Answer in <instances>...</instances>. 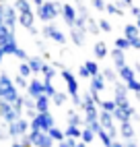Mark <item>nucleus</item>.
Instances as JSON below:
<instances>
[{
    "instance_id": "nucleus-1",
    "label": "nucleus",
    "mask_w": 140,
    "mask_h": 147,
    "mask_svg": "<svg viewBox=\"0 0 140 147\" xmlns=\"http://www.w3.org/2000/svg\"><path fill=\"white\" fill-rule=\"evenodd\" d=\"M60 13H62V6H60V2H54V0H45L43 4H39L37 6V17H39V21H43V23H54L56 19L60 17Z\"/></svg>"
},
{
    "instance_id": "nucleus-2",
    "label": "nucleus",
    "mask_w": 140,
    "mask_h": 147,
    "mask_svg": "<svg viewBox=\"0 0 140 147\" xmlns=\"http://www.w3.org/2000/svg\"><path fill=\"white\" fill-rule=\"evenodd\" d=\"M0 97H4L6 102H17L19 97H21V93H19V87L15 85V81L8 77L6 73L0 75Z\"/></svg>"
},
{
    "instance_id": "nucleus-3",
    "label": "nucleus",
    "mask_w": 140,
    "mask_h": 147,
    "mask_svg": "<svg viewBox=\"0 0 140 147\" xmlns=\"http://www.w3.org/2000/svg\"><path fill=\"white\" fill-rule=\"evenodd\" d=\"M0 19H2V23L8 29L15 31V27L19 23V13H17V8L13 4H0Z\"/></svg>"
},
{
    "instance_id": "nucleus-4",
    "label": "nucleus",
    "mask_w": 140,
    "mask_h": 147,
    "mask_svg": "<svg viewBox=\"0 0 140 147\" xmlns=\"http://www.w3.org/2000/svg\"><path fill=\"white\" fill-rule=\"evenodd\" d=\"M99 122H101V126L113 137V141H115V139H117V135H119V129L115 126V116H113V112L99 110Z\"/></svg>"
},
{
    "instance_id": "nucleus-5",
    "label": "nucleus",
    "mask_w": 140,
    "mask_h": 147,
    "mask_svg": "<svg viewBox=\"0 0 140 147\" xmlns=\"http://www.w3.org/2000/svg\"><path fill=\"white\" fill-rule=\"evenodd\" d=\"M52 126H56V120L52 112H37L35 118H31V129H37V131H49Z\"/></svg>"
},
{
    "instance_id": "nucleus-6",
    "label": "nucleus",
    "mask_w": 140,
    "mask_h": 147,
    "mask_svg": "<svg viewBox=\"0 0 140 147\" xmlns=\"http://www.w3.org/2000/svg\"><path fill=\"white\" fill-rule=\"evenodd\" d=\"M41 33H43V37H47V40H52V42H56L60 46H66V42H68V35L62 31V29H58L54 23H45Z\"/></svg>"
},
{
    "instance_id": "nucleus-7",
    "label": "nucleus",
    "mask_w": 140,
    "mask_h": 147,
    "mask_svg": "<svg viewBox=\"0 0 140 147\" xmlns=\"http://www.w3.org/2000/svg\"><path fill=\"white\" fill-rule=\"evenodd\" d=\"M8 126H11V137L13 139H21L23 135H27L29 131H31V120L25 118V116H21L19 120L8 122Z\"/></svg>"
},
{
    "instance_id": "nucleus-8",
    "label": "nucleus",
    "mask_w": 140,
    "mask_h": 147,
    "mask_svg": "<svg viewBox=\"0 0 140 147\" xmlns=\"http://www.w3.org/2000/svg\"><path fill=\"white\" fill-rule=\"evenodd\" d=\"M31 135V141H33V147H54V139L49 137L47 131H37V129H31L29 131Z\"/></svg>"
},
{
    "instance_id": "nucleus-9",
    "label": "nucleus",
    "mask_w": 140,
    "mask_h": 147,
    "mask_svg": "<svg viewBox=\"0 0 140 147\" xmlns=\"http://www.w3.org/2000/svg\"><path fill=\"white\" fill-rule=\"evenodd\" d=\"M113 116H115L117 122H126V120H132L136 116V110H134L132 104H124V106H117L113 110Z\"/></svg>"
},
{
    "instance_id": "nucleus-10",
    "label": "nucleus",
    "mask_w": 140,
    "mask_h": 147,
    "mask_svg": "<svg viewBox=\"0 0 140 147\" xmlns=\"http://www.w3.org/2000/svg\"><path fill=\"white\" fill-rule=\"evenodd\" d=\"M60 17L64 19V23L68 25V27H74V23H76V19H78V8L74 6V4H62V13H60Z\"/></svg>"
},
{
    "instance_id": "nucleus-11",
    "label": "nucleus",
    "mask_w": 140,
    "mask_h": 147,
    "mask_svg": "<svg viewBox=\"0 0 140 147\" xmlns=\"http://www.w3.org/2000/svg\"><path fill=\"white\" fill-rule=\"evenodd\" d=\"M35 13L31 11V13H19V25L21 27H25L27 31H31L33 35H37L39 31H37V27H35Z\"/></svg>"
},
{
    "instance_id": "nucleus-12",
    "label": "nucleus",
    "mask_w": 140,
    "mask_h": 147,
    "mask_svg": "<svg viewBox=\"0 0 140 147\" xmlns=\"http://www.w3.org/2000/svg\"><path fill=\"white\" fill-rule=\"evenodd\" d=\"M113 100H115L117 106L130 104V100H128V87H126L124 81H117V83L113 85Z\"/></svg>"
},
{
    "instance_id": "nucleus-13",
    "label": "nucleus",
    "mask_w": 140,
    "mask_h": 147,
    "mask_svg": "<svg viewBox=\"0 0 140 147\" xmlns=\"http://www.w3.org/2000/svg\"><path fill=\"white\" fill-rule=\"evenodd\" d=\"M87 33H89V31H85V29H81V27L74 25V27H70V35H68V37L72 40L74 46H85V44H87Z\"/></svg>"
},
{
    "instance_id": "nucleus-14",
    "label": "nucleus",
    "mask_w": 140,
    "mask_h": 147,
    "mask_svg": "<svg viewBox=\"0 0 140 147\" xmlns=\"http://www.w3.org/2000/svg\"><path fill=\"white\" fill-rule=\"evenodd\" d=\"M27 93L31 95V97H37L43 93V79H39V77H33L31 81H29V87H27Z\"/></svg>"
},
{
    "instance_id": "nucleus-15",
    "label": "nucleus",
    "mask_w": 140,
    "mask_h": 147,
    "mask_svg": "<svg viewBox=\"0 0 140 147\" xmlns=\"http://www.w3.org/2000/svg\"><path fill=\"white\" fill-rule=\"evenodd\" d=\"M119 137L124 141H132L136 137V131H134V124L132 120H126V122H119Z\"/></svg>"
},
{
    "instance_id": "nucleus-16",
    "label": "nucleus",
    "mask_w": 140,
    "mask_h": 147,
    "mask_svg": "<svg viewBox=\"0 0 140 147\" xmlns=\"http://www.w3.org/2000/svg\"><path fill=\"white\" fill-rule=\"evenodd\" d=\"M109 56H111V60H113V68H122L126 66V50H119V48L113 46V50L109 52Z\"/></svg>"
},
{
    "instance_id": "nucleus-17",
    "label": "nucleus",
    "mask_w": 140,
    "mask_h": 147,
    "mask_svg": "<svg viewBox=\"0 0 140 147\" xmlns=\"http://www.w3.org/2000/svg\"><path fill=\"white\" fill-rule=\"evenodd\" d=\"M13 40H17L15 31H13V29H8L6 25H0V48H4L8 42H13Z\"/></svg>"
},
{
    "instance_id": "nucleus-18",
    "label": "nucleus",
    "mask_w": 140,
    "mask_h": 147,
    "mask_svg": "<svg viewBox=\"0 0 140 147\" xmlns=\"http://www.w3.org/2000/svg\"><path fill=\"white\" fill-rule=\"evenodd\" d=\"M107 81H105V77L99 73V75H95V77H91V85H89V89H93V91H105L107 89Z\"/></svg>"
},
{
    "instance_id": "nucleus-19",
    "label": "nucleus",
    "mask_w": 140,
    "mask_h": 147,
    "mask_svg": "<svg viewBox=\"0 0 140 147\" xmlns=\"http://www.w3.org/2000/svg\"><path fill=\"white\" fill-rule=\"evenodd\" d=\"M49 106H52V97L41 93L35 100V108H37V112H49Z\"/></svg>"
},
{
    "instance_id": "nucleus-20",
    "label": "nucleus",
    "mask_w": 140,
    "mask_h": 147,
    "mask_svg": "<svg viewBox=\"0 0 140 147\" xmlns=\"http://www.w3.org/2000/svg\"><path fill=\"white\" fill-rule=\"evenodd\" d=\"M117 73H119V79H122L124 83L136 79V68H132L130 64H126V66H122V68H117Z\"/></svg>"
},
{
    "instance_id": "nucleus-21",
    "label": "nucleus",
    "mask_w": 140,
    "mask_h": 147,
    "mask_svg": "<svg viewBox=\"0 0 140 147\" xmlns=\"http://www.w3.org/2000/svg\"><path fill=\"white\" fill-rule=\"evenodd\" d=\"M93 52H95V58H97V60H103V58L109 56V48H107L105 42H97V44L93 46Z\"/></svg>"
},
{
    "instance_id": "nucleus-22",
    "label": "nucleus",
    "mask_w": 140,
    "mask_h": 147,
    "mask_svg": "<svg viewBox=\"0 0 140 147\" xmlns=\"http://www.w3.org/2000/svg\"><path fill=\"white\" fill-rule=\"evenodd\" d=\"M68 124H76V126H85V116H81L78 108L68 110Z\"/></svg>"
},
{
    "instance_id": "nucleus-23",
    "label": "nucleus",
    "mask_w": 140,
    "mask_h": 147,
    "mask_svg": "<svg viewBox=\"0 0 140 147\" xmlns=\"http://www.w3.org/2000/svg\"><path fill=\"white\" fill-rule=\"evenodd\" d=\"M29 66H31V71H33V75H41V68H43V58H39V56H29Z\"/></svg>"
},
{
    "instance_id": "nucleus-24",
    "label": "nucleus",
    "mask_w": 140,
    "mask_h": 147,
    "mask_svg": "<svg viewBox=\"0 0 140 147\" xmlns=\"http://www.w3.org/2000/svg\"><path fill=\"white\" fill-rule=\"evenodd\" d=\"M101 75L105 77V81H107V83H111V85H115L117 81H122V79H119L117 68H115V71H113V68H101Z\"/></svg>"
},
{
    "instance_id": "nucleus-25",
    "label": "nucleus",
    "mask_w": 140,
    "mask_h": 147,
    "mask_svg": "<svg viewBox=\"0 0 140 147\" xmlns=\"http://www.w3.org/2000/svg\"><path fill=\"white\" fill-rule=\"evenodd\" d=\"M95 139H97V133H95L89 124H85V126H83V137H81V141H85L87 145H91Z\"/></svg>"
},
{
    "instance_id": "nucleus-26",
    "label": "nucleus",
    "mask_w": 140,
    "mask_h": 147,
    "mask_svg": "<svg viewBox=\"0 0 140 147\" xmlns=\"http://www.w3.org/2000/svg\"><path fill=\"white\" fill-rule=\"evenodd\" d=\"M68 97H70V95H68V91H60V89H58V91L54 93V97H52V104H54V106H58V108H62V106L68 102Z\"/></svg>"
},
{
    "instance_id": "nucleus-27",
    "label": "nucleus",
    "mask_w": 140,
    "mask_h": 147,
    "mask_svg": "<svg viewBox=\"0 0 140 147\" xmlns=\"http://www.w3.org/2000/svg\"><path fill=\"white\" fill-rule=\"evenodd\" d=\"M31 0H15V8H17V13H31L33 8H31Z\"/></svg>"
},
{
    "instance_id": "nucleus-28",
    "label": "nucleus",
    "mask_w": 140,
    "mask_h": 147,
    "mask_svg": "<svg viewBox=\"0 0 140 147\" xmlns=\"http://www.w3.org/2000/svg\"><path fill=\"white\" fill-rule=\"evenodd\" d=\"M64 133H66V137H72V139H81V137H83V126H76V124H68Z\"/></svg>"
},
{
    "instance_id": "nucleus-29",
    "label": "nucleus",
    "mask_w": 140,
    "mask_h": 147,
    "mask_svg": "<svg viewBox=\"0 0 140 147\" xmlns=\"http://www.w3.org/2000/svg\"><path fill=\"white\" fill-rule=\"evenodd\" d=\"M124 35L126 37H138L140 35V27L136 23H126L124 25Z\"/></svg>"
},
{
    "instance_id": "nucleus-30",
    "label": "nucleus",
    "mask_w": 140,
    "mask_h": 147,
    "mask_svg": "<svg viewBox=\"0 0 140 147\" xmlns=\"http://www.w3.org/2000/svg\"><path fill=\"white\" fill-rule=\"evenodd\" d=\"M41 75H43V79H45V81H54V77L58 75V73H56V66H52V64H43Z\"/></svg>"
},
{
    "instance_id": "nucleus-31",
    "label": "nucleus",
    "mask_w": 140,
    "mask_h": 147,
    "mask_svg": "<svg viewBox=\"0 0 140 147\" xmlns=\"http://www.w3.org/2000/svg\"><path fill=\"white\" fill-rule=\"evenodd\" d=\"M47 133H49V137H52L56 143H60V141H64V139H66V133H64L62 129H58V126H52V129H49Z\"/></svg>"
},
{
    "instance_id": "nucleus-32",
    "label": "nucleus",
    "mask_w": 140,
    "mask_h": 147,
    "mask_svg": "<svg viewBox=\"0 0 140 147\" xmlns=\"http://www.w3.org/2000/svg\"><path fill=\"white\" fill-rule=\"evenodd\" d=\"M6 139H13L11 137V126H8L6 120L0 122V141H6Z\"/></svg>"
},
{
    "instance_id": "nucleus-33",
    "label": "nucleus",
    "mask_w": 140,
    "mask_h": 147,
    "mask_svg": "<svg viewBox=\"0 0 140 147\" xmlns=\"http://www.w3.org/2000/svg\"><path fill=\"white\" fill-rule=\"evenodd\" d=\"M105 11H107L109 15H117V17H122V15H124V8L119 6L117 2H115V4H113V2H109V4L105 6Z\"/></svg>"
},
{
    "instance_id": "nucleus-34",
    "label": "nucleus",
    "mask_w": 140,
    "mask_h": 147,
    "mask_svg": "<svg viewBox=\"0 0 140 147\" xmlns=\"http://www.w3.org/2000/svg\"><path fill=\"white\" fill-rule=\"evenodd\" d=\"M113 46H115V48H119V50H130V48H132V46H130V40H128L126 35H124V37H115Z\"/></svg>"
},
{
    "instance_id": "nucleus-35",
    "label": "nucleus",
    "mask_w": 140,
    "mask_h": 147,
    "mask_svg": "<svg viewBox=\"0 0 140 147\" xmlns=\"http://www.w3.org/2000/svg\"><path fill=\"white\" fill-rule=\"evenodd\" d=\"M19 75L27 77V79L33 75V71H31V66H29V62H27V60H21V64H19Z\"/></svg>"
},
{
    "instance_id": "nucleus-36",
    "label": "nucleus",
    "mask_w": 140,
    "mask_h": 147,
    "mask_svg": "<svg viewBox=\"0 0 140 147\" xmlns=\"http://www.w3.org/2000/svg\"><path fill=\"white\" fill-rule=\"evenodd\" d=\"M87 31H89V33H99V31H101L99 21H95L93 17H89V21H87Z\"/></svg>"
},
{
    "instance_id": "nucleus-37",
    "label": "nucleus",
    "mask_w": 140,
    "mask_h": 147,
    "mask_svg": "<svg viewBox=\"0 0 140 147\" xmlns=\"http://www.w3.org/2000/svg\"><path fill=\"white\" fill-rule=\"evenodd\" d=\"M99 108H101V110H107V112H113L115 108H117V104H115V100L111 97V100H103L101 104H99Z\"/></svg>"
},
{
    "instance_id": "nucleus-38",
    "label": "nucleus",
    "mask_w": 140,
    "mask_h": 147,
    "mask_svg": "<svg viewBox=\"0 0 140 147\" xmlns=\"http://www.w3.org/2000/svg\"><path fill=\"white\" fill-rule=\"evenodd\" d=\"M13 81H15V85L19 87V89H25V91H27V87H29V81H27V77H23V75H17Z\"/></svg>"
},
{
    "instance_id": "nucleus-39",
    "label": "nucleus",
    "mask_w": 140,
    "mask_h": 147,
    "mask_svg": "<svg viewBox=\"0 0 140 147\" xmlns=\"http://www.w3.org/2000/svg\"><path fill=\"white\" fill-rule=\"evenodd\" d=\"M85 64H87V68H89V73H91V77H95V75H99V73H101V68H99L97 60H87Z\"/></svg>"
},
{
    "instance_id": "nucleus-40",
    "label": "nucleus",
    "mask_w": 140,
    "mask_h": 147,
    "mask_svg": "<svg viewBox=\"0 0 140 147\" xmlns=\"http://www.w3.org/2000/svg\"><path fill=\"white\" fill-rule=\"evenodd\" d=\"M56 91H58V89L54 87V83L43 79V93H45V95H49V97H54V93H56Z\"/></svg>"
},
{
    "instance_id": "nucleus-41",
    "label": "nucleus",
    "mask_w": 140,
    "mask_h": 147,
    "mask_svg": "<svg viewBox=\"0 0 140 147\" xmlns=\"http://www.w3.org/2000/svg\"><path fill=\"white\" fill-rule=\"evenodd\" d=\"M126 87H128V91L138 93V91H140V81H138V79H132V81H128V83H126Z\"/></svg>"
},
{
    "instance_id": "nucleus-42",
    "label": "nucleus",
    "mask_w": 140,
    "mask_h": 147,
    "mask_svg": "<svg viewBox=\"0 0 140 147\" xmlns=\"http://www.w3.org/2000/svg\"><path fill=\"white\" fill-rule=\"evenodd\" d=\"M99 27H101V31H105V33H109V31H111V23H109L107 21V19H99Z\"/></svg>"
},
{
    "instance_id": "nucleus-43",
    "label": "nucleus",
    "mask_w": 140,
    "mask_h": 147,
    "mask_svg": "<svg viewBox=\"0 0 140 147\" xmlns=\"http://www.w3.org/2000/svg\"><path fill=\"white\" fill-rule=\"evenodd\" d=\"M8 106H11V102H6L4 97H0V120H2V116L6 114V110H8Z\"/></svg>"
},
{
    "instance_id": "nucleus-44",
    "label": "nucleus",
    "mask_w": 140,
    "mask_h": 147,
    "mask_svg": "<svg viewBox=\"0 0 140 147\" xmlns=\"http://www.w3.org/2000/svg\"><path fill=\"white\" fill-rule=\"evenodd\" d=\"M91 4H93L95 11H105V6H107L105 0H91Z\"/></svg>"
},
{
    "instance_id": "nucleus-45",
    "label": "nucleus",
    "mask_w": 140,
    "mask_h": 147,
    "mask_svg": "<svg viewBox=\"0 0 140 147\" xmlns=\"http://www.w3.org/2000/svg\"><path fill=\"white\" fill-rule=\"evenodd\" d=\"M78 77H81V79H91V73H89L87 64H83L81 68H78Z\"/></svg>"
},
{
    "instance_id": "nucleus-46",
    "label": "nucleus",
    "mask_w": 140,
    "mask_h": 147,
    "mask_svg": "<svg viewBox=\"0 0 140 147\" xmlns=\"http://www.w3.org/2000/svg\"><path fill=\"white\" fill-rule=\"evenodd\" d=\"M17 58H19V60H29V54L23 50V48H19V50H17V54H15Z\"/></svg>"
},
{
    "instance_id": "nucleus-47",
    "label": "nucleus",
    "mask_w": 140,
    "mask_h": 147,
    "mask_svg": "<svg viewBox=\"0 0 140 147\" xmlns=\"http://www.w3.org/2000/svg\"><path fill=\"white\" fill-rule=\"evenodd\" d=\"M128 40H130V46H132L134 50H140V35L138 37H128Z\"/></svg>"
},
{
    "instance_id": "nucleus-48",
    "label": "nucleus",
    "mask_w": 140,
    "mask_h": 147,
    "mask_svg": "<svg viewBox=\"0 0 140 147\" xmlns=\"http://www.w3.org/2000/svg\"><path fill=\"white\" fill-rule=\"evenodd\" d=\"M130 13H132L134 17H140V6H134L132 4V6H130Z\"/></svg>"
},
{
    "instance_id": "nucleus-49",
    "label": "nucleus",
    "mask_w": 140,
    "mask_h": 147,
    "mask_svg": "<svg viewBox=\"0 0 140 147\" xmlns=\"http://www.w3.org/2000/svg\"><path fill=\"white\" fill-rule=\"evenodd\" d=\"M11 147H25V145H23V143H21V141H19V139H15V141H13V145H11Z\"/></svg>"
},
{
    "instance_id": "nucleus-50",
    "label": "nucleus",
    "mask_w": 140,
    "mask_h": 147,
    "mask_svg": "<svg viewBox=\"0 0 140 147\" xmlns=\"http://www.w3.org/2000/svg\"><path fill=\"white\" fill-rule=\"evenodd\" d=\"M126 147H138V143L132 139V141H126Z\"/></svg>"
},
{
    "instance_id": "nucleus-51",
    "label": "nucleus",
    "mask_w": 140,
    "mask_h": 147,
    "mask_svg": "<svg viewBox=\"0 0 140 147\" xmlns=\"http://www.w3.org/2000/svg\"><path fill=\"white\" fill-rule=\"evenodd\" d=\"M4 56H6V52L2 50V48H0V64H2V60H4Z\"/></svg>"
},
{
    "instance_id": "nucleus-52",
    "label": "nucleus",
    "mask_w": 140,
    "mask_h": 147,
    "mask_svg": "<svg viewBox=\"0 0 140 147\" xmlns=\"http://www.w3.org/2000/svg\"><path fill=\"white\" fill-rule=\"evenodd\" d=\"M76 147H89V145H87L85 141H81V139H78V143H76Z\"/></svg>"
},
{
    "instance_id": "nucleus-53",
    "label": "nucleus",
    "mask_w": 140,
    "mask_h": 147,
    "mask_svg": "<svg viewBox=\"0 0 140 147\" xmlns=\"http://www.w3.org/2000/svg\"><path fill=\"white\" fill-rule=\"evenodd\" d=\"M122 2H124V4H126L128 8H130V6H132V4H134V2H132V0H122Z\"/></svg>"
},
{
    "instance_id": "nucleus-54",
    "label": "nucleus",
    "mask_w": 140,
    "mask_h": 147,
    "mask_svg": "<svg viewBox=\"0 0 140 147\" xmlns=\"http://www.w3.org/2000/svg\"><path fill=\"white\" fill-rule=\"evenodd\" d=\"M31 2H33V4H37V6H39V4H43V2H45V0H31Z\"/></svg>"
},
{
    "instance_id": "nucleus-55",
    "label": "nucleus",
    "mask_w": 140,
    "mask_h": 147,
    "mask_svg": "<svg viewBox=\"0 0 140 147\" xmlns=\"http://www.w3.org/2000/svg\"><path fill=\"white\" fill-rule=\"evenodd\" d=\"M134 68H136V73H138V75H140V62H138V64H136V66H134Z\"/></svg>"
},
{
    "instance_id": "nucleus-56",
    "label": "nucleus",
    "mask_w": 140,
    "mask_h": 147,
    "mask_svg": "<svg viewBox=\"0 0 140 147\" xmlns=\"http://www.w3.org/2000/svg\"><path fill=\"white\" fill-rule=\"evenodd\" d=\"M136 25H138V27H140V17H136Z\"/></svg>"
},
{
    "instance_id": "nucleus-57",
    "label": "nucleus",
    "mask_w": 140,
    "mask_h": 147,
    "mask_svg": "<svg viewBox=\"0 0 140 147\" xmlns=\"http://www.w3.org/2000/svg\"><path fill=\"white\" fill-rule=\"evenodd\" d=\"M0 4H4V0H0Z\"/></svg>"
},
{
    "instance_id": "nucleus-58",
    "label": "nucleus",
    "mask_w": 140,
    "mask_h": 147,
    "mask_svg": "<svg viewBox=\"0 0 140 147\" xmlns=\"http://www.w3.org/2000/svg\"><path fill=\"white\" fill-rule=\"evenodd\" d=\"M0 25H4V23H2V19H0Z\"/></svg>"
},
{
    "instance_id": "nucleus-59",
    "label": "nucleus",
    "mask_w": 140,
    "mask_h": 147,
    "mask_svg": "<svg viewBox=\"0 0 140 147\" xmlns=\"http://www.w3.org/2000/svg\"><path fill=\"white\" fill-rule=\"evenodd\" d=\"M4 2H6V0H4Z\"/></svg>"
}]
</instances>
